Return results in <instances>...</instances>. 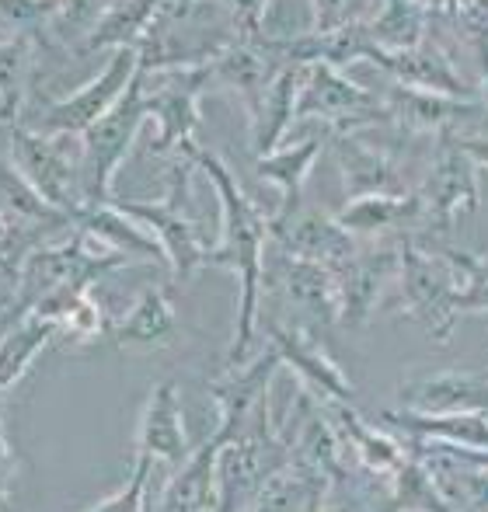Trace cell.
I'll use <instances>...</instances> for the list:
<instances>
[{
	"mask_svg": "<svg viewBox=\"0 0 488 512\" xmlns=\"http://www.w3.org/2000/svg\"><path fill=\"white\" fill-rule=\"evenodd\" d=\"M192 164L203 171L206 182L213 185L220 203V230L217 241H210L206 269H231L241 283V304H238V331L227 366H241L255 356V324H258V297L265 286V244H269V227L265 213L248 199V192L238 185L234 171L227 168L224 157L213 150H192Z\"/></svg>",
	"mask_w": 488,
	"mask_h": 512,
	"instance_id": "obj_1",
	"label": "cell"
},
{
	"mask_svg": "<svg viewBox=\"0 0 488 512\" xmlns=\"http://www.w3.org/2000/svg\"><path fill=\"white\" fill-rule=\"evenodd\" d=\"M401 314L412 317L429 342L447 345L457 321V276L443 258L433 237H405L398 241V283Z\"/></svg>",
	"mask_w": 488,
	"mask_h": 512,
	"instance_id": "obj_2",
	"label": "cell"
},
{
	"mask_svg": "<svg viewBox=\"0 0 488 512\" xmlns=\"http://www.w3.org/2000/svg\"><path fill=\"white\" fill-rule=\"evenodd\" d=\"M196 171L192 157L171 164V182L164 199H119L112 196L109 203L119 206L126 216L150 230L164 251V262L178 279H189L192 272L206 269V255H210V241L199 230L196 216L189 213V178Z\"/></svg>",
	"mask_w": 488,
	"mask_h": 512,
	"instance_id": "obj_3",
	"label": "cell"
},
{
	"mask_svg": "<svg viewBox=\"0 0 488 512\" xmlns=\"http://www.w3.org/2000/svg\"><path fill=\"white\" fill-rule=\"evenodd\" d=\"M210 88H213L210 63L147 74L143 105H147V119L154 122L150 154L164 157L168 164L192 157V150H196V129L203 122L199 102H203V95Z\"/></svg>",
	"mask_w": 488,
	"mask_h": 512,
	"instance_id": "obj_4",
	"label": "cell"
},
{
	"mask_svg": "<svg viewBox=\"0 0 488 512\" xmlns=\"http://www.w3.org/2000/svg\"><path fill=\"white\" fill-rule=\"evenodd\" d=\"M143 84L147 74L136 70L133 84L122 91V98L91 129L81 133V196L84 203H109L116 192V175L133 154L140 129L147 122V105H143Z\"/></svg>",
	"mask_w": 488,
	"mask_h": 512,
	"instance_id": "obj_5",
	"label": "cell"
},
{
	"mask_svg": "<svg viewBox=\"0 0 488 512\" xmlns=\"http://www.w3.org/2000/svg\"><path fill=\"white\" fill-rule=\"evenodd\" d=\"M7 150L25 182L46 199L56 213L74 220L84 206L81 196V136H46L28 126H7Z\"/></svg>",
	"mask_w": 488,
	"mask_h": 512,
	"instance_id": "obj_6",
	"label": "cell"
},
{
	"mask_svg": "<svg viewBox=\"0 0 488 512\" xmlns=\"http://www.w3.org/2000/svg\"><path fill=\"white\" fill-rule=\"evenodd\" d=\"M433 157L422 185L415 189L426 220V237H447L454 223L478 209V164L461 147V136L443 133L436 136ZM419 234V237H422Z\"/></svg>",
	"mask_w": 488,
	"mask_h": 512,
	"instance_id": "obj_7",
	"label": "cell"
},
{
	"mask_svg": "<svg viewBox=\"0 0 488 512\" xmlns=\"http://www.w3.org/2000/svg\"><path fill=\"white\" fill-rule=\"evenodd\" d=\"M136 70H140L136 49H116V53L109 56V63H105L88 84L70 91L60 102L35 105L32 112L25 115L28 122H21V126L35 129V133H46V136H81L84 129L95 126V122L119 102L122 91L133 84Z\"/></svg>",
	"mask_w": 488,
	"mask_h": 512,
	"instance_id": "obj_8",
	"label": "cell"
},
{
	"mask_svg": "<svg viewBox=\"0 0 488 512\" xmlns=\"http://www.w3.org/2000/svg\"><path fill=\"white\" fill-rule=\"evenodd\" d=\"M265 227H269V244H276L279 255L318 262L325 269H339L363 248V241L342 227L339 216L311 206L304 196L283 199L276 213L265 216Z\"/></svg>",
	"mask_w": 488,
	"mask_h": 512,
	"instance_id": "obj_9",
	"label": "cell"
},
{
	"mask_svg": "<svg viewBox=\"0 0 488 512\" xmlns=\"http://www.w3.org/2000/svg\"><path fill=\"white\" fill-rule=\"evenodd\" d=\"M297 122H311L328 133H356V129L387 122V112L373 91L349 81L342 70L328 63H311L300 84Z\"/></svg>",
	"mask_w": 488,
	"mask_h": 512,
	"instance_id": "obj_10",
	"label": "cell"
},
{
	"mask_svg": "<svg viewBox=\"0 0 488 512\" xmlns=\"http://www.w3.org/2000/svg\"><path fill=\"white\" fill-rule=\"evenodd\" d=\"M380 105L387 112V122L412 136H436L454 133V136H468V129L475 126L482 115H488V105L482 102H468V98H447V95H433V91H415L405 84H387L384 95H377Z\"/></svg>",
	"mask_w": 488,
	"mask_h": 512,
	"instance_id": "obj_11",
	"label": "cell"
},
{
	"mask_svg": "<svg viewBox=\"0 0 488 512\" xmlns=\"http://www.w3.org/2000/svg\"><path fill=\"white\" fill-rule=\"evenodd\" d=\"M332 272L339 286V324L363 328L370 324L373 310L384 304L391 286L398 283V241L363 244L349 262Z\"/></svg>",
	"mask_w": 488,
	"mask_h": 512,
	"instance_id": "obj_12",
	"label": "cell"
},
{
	"mask_svg": "<svg viewBox=\"0 0 488 512\" xmlns=\"http://www.w3.org/2000/svg\"><path fill=\"white\" fill-rule=\"evenodd\" d=\"M370 63L384 70L394 84H405L415 91H433V95L447 98H468L478 102V88L471 77H464L457 56L447 46L426 35L415 49H401V53H387V49H373Z\"/></svg>",
	"mask_w": 488,
	"mask_h": 512,
	"instance_id": "obj_13",
	"label": "cell"
},
{
	"mask_svg": "<svg viewBox=\"0 0 488 512\" xmlns=\"http://www.w3.org/2000/svg\"><path fill=\"white\" fill-rule=\"evenodd\" d=\"M265 345L276 352L279 366H290L304 380V391L314 401H321V405H353V384L346 380L342 366L321 349L318 335H311L307 328H297V324H283V328L272 324Z\"/></svg>",
	"mask_w": 488,
	"mask_h": 512,
	"instance_id": "obj_14",
	"label": "cell"
},
{
	"mask_svg": "<svg viewBox=\"0 0 488 512\" xmlns=\"http://www.w3.org/2000/svg\"><path fill=\"white\" fill-rule=\"evenodd\" d=\"M328 150L335 157V168L342 175V189L349 199L363 196H405L408 182L401 175V164L380 147H373L360 133H332Z\"/></svg>",
	"mask_w": 488,
	"mask_h": 512,
	"instance_id": "obj_15",
	"label": "cell"
},
{
	"mask_svg": "<svg viewBox=\"0 0 488 512\" xmlns=\"http://www.w3.org/2000/svg\"><path fill=\"white\" fill-rule=\"evenodd\" d=\"M265 279H279V290L290 300V307L307 317L297 328L321 335V331H332L339 324V286H335L332 269L318 262H304V258L279 255V265L265 272Z\"/></svg>",
	"mask_w": 488,
	"mask_h": 512,
	"instance_id": "obj_16",
	"label": "cell"
},
{
	"mask_svg": "<svg viewBox=\"0 0 488 512\" xmlns=\"http://www.w3.org/2000/svg\"><path fill=\"white\" fill-rule=\"evenodd\" d=\"M53 49L35 35H7L0 39V126H18L32 112Z\"/></svg>",
	"mask_w": 488,
	"mask_h": 512,
	"instance_id": "obj_17",
	"label": "cell"
},
{
	"mask_svg": "<svg viewBox=\"0 0 488 512\" xmlns=\"http://www.w3.org/2000/svg\"><path fill=\"white\" fill-rule=\"evenodd\" d=\"M405 411L419 415H488V377L468 370H443L412 377L398 387Z\"/></svg>",
	"mask_w": 488,
	"mask_h": 512,
	"instance_id": "obj_18",
	"label": "cell"
},
{
	"mask_svg": "<svg viewBox=\"0 0 488 512\" xmlns=\"http://www.w3.org/2000/svg\"><path fill=\"white\" fill-rule=\"evenodd\" d=\"M136 453L150 457L154 464H185L192 453V439L185 429L182 398H178L175 380H157L150 387L147 408L140 415V432H136Z\"/></svg>",
	"mask_w": 488,
	"mask_h": 512,
	"instance_id": "obj_19",
	"label": "cell"
},
{
	"mask_svg": "<svg viewBox=\"0 0 488 512\" xmlns=\"http://www.w3.org/2000/svg\"><path fill=\"white\" fill-rule=\"evenodd\" d=\"M339 223L360 241H405V237H419L426 230L422 220V203L419 196L405 192V196H363L349 199V206L339 213Z\"/></svg>",
	"mask_w": 488,
	"mask_h": 512,
	"instance_id": "obj_20",
	"label": "cell"
},
{
	"mask_svg": "<svg viewBox=\"0 0 488 512\" xmlns=\"http://www.w3.org/2000/svg\"><path fill=\"white\" fill-rule=\"evenodd\" d=\"M224 432H213L185 464L175 467L154 512H213L217 509V453Z\"/></svg>",
	"mask_w": 488,
	"mask_h": 512,
	"instance_id": "obj_21",
	"label": "cell"
},
{
	"mask_svg": "<svg viewBox=\"0 0 488 512\" xmlns=\"http://www.w3.org/2000/svg\"><path fill=\"white\" fill-rule=\"evenodd\" d=\"M70 223H74L77 230H84V234H91L95 241H102L105 248L126 255L129 262H150V265H164V269H168L161 244L150 237V230L143 227V223H136L133 216H126L119 206L84 203Z\"/></svg>",
	"mask_w": 488,
	"mask_h": 512,
	"instance_id": "obj_22",
	"label": "cell"
},
{
	"mask_svg": "<svg viewBox=\"0 0 488 512\" xmlns=\"http://www.w3.org/2000/svg\"><path fill=\"white\" fill-rule=\"evenodd\" d=\"M168 0H112L98 25L88 32V39L77 46V60L95 53H116V49H140L147 32L154 28L157 14Z\"/></svg>",
	"mask_w": 488,
	"mask_h": 512,
	"instance_id": "obj_23",
	"label": "cell"
},
{
	"mask_svg": "<svg viewBox=\"0 0 488 512\" xmlns=\"http://www.w3.org/2000/svg\"><path fill=\"white\" fill-rule=\"evenodd\" d=\"M304 70L300 63H290L276 81L269 84V91L262 95V102L251 112V154L265 157L283 143V136L290 133V126L297 122V98L300 84H304Z\"/></svg>",
	"mask_w": 488,
	"mask_h": 512,
	"instance_id": "obj_24",
	"label": "cell"
},
{
	"mask_svg": "<svg viewBox=\"0 0 488 512\" xmlns=\"http://www.w3.org/2000/svg\"><path fill=\"white\" fill-rule=\"evenodd\" d=\"M387 425L394 432H405L408 439L440 446H464V450L488 453V415H419V411H384Z\"/></svg>",
	"mask_w": 488,
	"mask_h": 512,
	"instance_id": "obj_25",
	"label": "cell"
},
{
	"mask_svg": "<svg viewBox=\"0 0 488 512\" xmlns=\"http://www.w3.org/2000/svg\"><path fill=\"white\" fill-rule=\"evenodd\" d=\"M328 478L307 464H290L272 474L244 512H325Z\"/></svg>",
	"mask_w": 488,
	"mask_h": 512,
	"instance_id": "obj_26",
	"label": "cell"
},
{
	"mask_svg": "<svg viewBox=\"0 0 488 512\" xmlns=\"http://www.w3.org/2000/svg\"><path fill=\"white\" fill-rule=\"evenodd\" d=\"M328 136H332L328 129L314 126V133L300 136V140L290 143V147H276L272 154L255 157V175L262 178V182L276 185L279 203H283V199L304 196L307 175H311V168L318 164L321 150L328 147Z\"/></svg>",
	"mask_w": 488,
	"mask_h": 512,
	"instance_id": "obj_27",
	"label": "cell"
},
{
	"mask_svg": "<svg viewBox=\"0 0 488 512\" xmlns=\"http://www.w3.org/2000/svg\"><path fill=\"white\" fill-rule=\"evenodd\" d=\"M171 335H175V304L161 286H147L109 331L119 349H157Z\"/></svg>",
	"mask_w": 488,
	"mask_h": 512,
	"instance_id": "obj_28",
	"label": "cell"
},
{
	"mask_svg": "<svg viewBox=\"0 0 488 512\" xmlns=\"http://www.w3.org/2000/svg\"><path fill=\"white\" fill-rule=\"evenodd\" d=\"M373 7L377 11L363 18V25L377 49L401 53V49H415L426 39L429 7H422L419 0H373Z\"/></svg>",
	"mask_w": 488,
	"mask_h": 512,
	"instance_id": "obj_29",
	"label": "cell"
},
{
	"mask_svg": "<svg viewBox=\"0 0 488 512\" xmlns=\"http://www.w3.org/2000/svg\"><path fill=\"white\" fill-rule=\"evenodd\" d=\"M56 338V324L49 317L28 314L14 328L0 331V398L32 370L39 352Z\"/></svg>",
	"mask_w": 488,
	"mask_h": 512,
	"instance_id": "obj_30",
	"label": "cell"
},
{
	"mask_svg": "<svg viewBox=\"0 0 488 512\" xmlns=\"http://www.w3.org/2000/svg\"><path fill=\"white\" fill-rule=\"evenodd\" d=\"M32 314L49 317L56 324V335L67 338V342H98L112 331L109 314L102 310L95 297L88 293H74V297H63V300H49V304L35 307Z\"/></svg>",
	"mask_w": 488,
	"mask_h": 512,
	"instance_id": "obj_31",
	"label": "cell"
},
{
	"mask_svg": "<svg viewBox=\"0 0 488 512\" xmlns=\"http://www.w3.org/2000/svg\"><path fill=\"white\" fill-rule=\"evenodd\" d=\"M387 512H457L440 492L433 471L426 460L408 453V460L398 467L391 478V492H387Z\"/></svg>",
	"mask_w": 488,
	"mask_h": 512,
	"instance_id": "obj_32",
	"label": "cell"
},
{
	"mask_svg": "<svg viewBox=\"0 0 488 512\" xmlns=\"http://www.w3.org/2000/svg\"><path fill=\"white\" fill-rule=\"evenodd\" d=\"M426 237V234H422ZM436 248L443 251L457 276V314H488V255H471L447 241V237H433Z\"/></svg>",
	"mask_w": 488,
	"mask_h": 512,
	"instance_id": "obj_33",
	"label": "cell"
},
{
	"mask_svg": "<svg viewBox=\"0 0 488 512\" xmlns=\"http://www.w3.org/2000/svg\"><path fill=\"white\" fill-rule=\"evenodd\" d=\"M109 4L112 0H60V4H56L53 21L46 25L42 42H46L53 53L74 56L77 46L88 39V32L98 25V18H102Z\"/></svg>",
	"mask_w": 488,
	"mask_h": 512,
	"instance_id": "obj_34",
	"label": "cell"
},
{
	"mask_svg": "<svg viewBox=\"0 0 488 512\" xmlns=\"http://www.w3.org/2000/svg\"><path fill=\"white\" fill-rule=\"evenodd\" d=\"M0 209L11 216H21V220H28V223H70L67 216L56 213V209L25 182V175L14 168L7 154H0Z\"/></svg>",
	"mask_w": 488,
	"mask_h": 512,
	"instance_id": "obj_35",
	"label": "cell"
},
{
	"mask_svg": "<svg viewBox=\"0 0 488 512\" xmlns=\"http://www.w3.org/2000/svg\"><path fill=\"white\" fill-rule=\"evenodd\" d=\"M60 0H0V39L7 35H35L42 39Z\"/></svg>",
	"mask_w": 488,
	"mask_h": 512,
	"instance_id": "obj_36",
	"label": "cell"
},
{
	"mask_svg": "<svg viewBox=\"0 0 488 512\" xmlns=\"http://www.w3.org/2000/svg\"><path fill=\"white\" fill-rule=\"evenodd\" d=\"M150 471H154V460L136 453V464H133V471H129L126 485H122L116 495L102 499L95 509H88V512H147V506H143V495H147Z\"/></svg>",
	"mask_w": 488,
	"mask_h": 512,
	"instance_id": "obj_37",
	"label": "cell"
},
{
	"mask_svg": "<svg viewBox=\"0 0 488 512\" xmlns=\"http://www.w3.org/2000/svg\"><path fill=\"white\" fill-rule=\"evenodd\" d=\"M220 4H224L227 18H231L234 35H238V39H251V35L262 32L265 21H269L272 0H220Z\"/></svg>",
	"mask_w": 488,
	"mask_h": 512,
	"instance_id": "obj_38",
	"label": "cell"
},
{
	"mask_svg": "<svg viewBox=\"0 0 488 512\" xmlns=\"http://www.w3.org/2000/svg\"><path fill=\"white\" fill-rule=\"evenodd\" d=\"M18 467H21L18 453L11 450V443H7V436H4V398H0V512H7Z\"/></svg>",
	"mask_w": 488,
	"mask_h": 512,
	"instance_id": "obj_39",
	"label": "cell"
},
{
	"mask_svg": "<svg viewBox=\"0 0 488 512\" xmlns=\"http://www.w3.org/2000/svg\"><path fill=\"white\" fill-rule=\"evenodd\" d=\"M461 147L468 150V157L478 168H488V133H468L461 136Z\"/></svg>",
	"mask_w": 488,
	"mask_h": 512,
	"instance_id": "obj_40",
	"label": "cell"
},
{
	"mask_svg": "<svg viewBox=\"0 0 488 512\" xmlns=\"http://www.w3.org/2000/svg\"><path fill=\"white\" fill-rule=\"evenodd\" d=\"M478 102L488 105V77H482V81H478Z\"/></svg>",
	"mask_w": 488,
	"mask_h": 512,
	"instance_id": "obj_41",
	"label": "cell"
},
{
	"mask_svg": "<svg viewBox=\"0 0 488 512\" xmlns=\"http://www.w3.org/2000/svg\"><path fill=\"white\" fill-rule=\"evenodd\" d=\"M171 4H185V7H189V4H199V0H171Z\"/></svg>",
	"mask_w": 488,
	"mask_h": 512,
	"instance_id": "obj_42",
	"label": "cell"
},
{
	"mask_svg": "<svg viewBox=\"0 0 488 512\" xmlns=\"http://www.w3.org/2000/svg\"><path fill=\"white\" fill-rule=\"evenodd\" d=\"M4 300H7V297H0V310H4Z\"/></svg>",
	"mask_w": 488,
	"mask_h": 512,
	"instance_id": "obj_43",
	"label": "cell"
},
{
	"mask_svg": "<svg viewBox=\"0 0 488 512\" xmlns=\"http://www.w3.org/2000/svg\"><path fill=\"white\" fill-rule=\"evenodd\" d=\"M0 272H4V262H0Z\"/></svg>",
	"mask_w": 488,
	"mask_h": 512,
	"instance_id": "obj_44",
	"label": "cell"
}]
</instances>
